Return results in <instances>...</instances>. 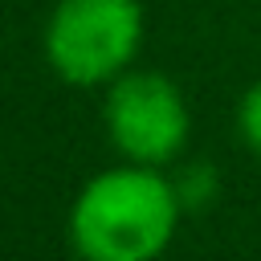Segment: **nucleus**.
Instances as JSON below:
<instances>
[{"label":"nucleus","mask_w":261,"mask_h":261,"mask_svg":"<svg viewBox=\"0 0 261 261\" xmlns=\"http://www.w3.org/2000/svg\"><path fill=\"white\" fill-rule=\"evenodd\" d=\"M175 184L155 167L98 171L69 208V241L82 261H155L179 224Z\"/></svg>","instance_id":"obj_1"},{"label":"nucleus","mask_w":261,"mask_h":261,"mask_svg":"<svg viewBox=\"0 0 261 261\" xmlns=\"http://www.w3.org/2000/svg\"><path fill=\"white\" fill-rule=\"evenodd\" d=\"M143 45L139 0H61L45 24V57L69 86H102L126 73Z\"/></svg>","instance_id":"obj_2"},{"label":"nucleus","mask_w":261,"mask_h":261,"mask_svg":"<svg viewBox=\"0 0 261 261\" xmlns=\"http://www.w3.org/2000/svg\"><path fill=\"white\" fill-rule=\"evenodd\" d=\"M102 122L118 155L143 167L171 163L192 130V114L179 86L151 69H126L114 77L102 102Z\"/></svg>","instance_id":"obj_3"},{"label":"nucleus","mask_w":261,"mask_h":261,"mask_svg":"<svg viewBox=\"0 0 261 261\" xmlns=\"http://www.w3.org/2000/svg\"><path fill=\"white\" fill-rule=\"evenodd\" d=\"M175 196H179L184 208H200V204H208V200L216 196V167H212V163H196V167H188V171L175 179Z\"/></svg>","instance_id":"obj_4"},{"label":"nucleus","mask_w":261,"mask_h":261,"mask_svg":"<svg viewBox=\"0 0 261 261\" xmlns=\"http://www.w3.org/2000/svg\"><path fill=\"white\" fill-rule=\"evenodd\" d=\"M237 122H241V135H245V143H249V147L261 155V82L245 90V98H241V110H237Z\"/></svg>","instance_id":"obj_5"}]
</instances>
